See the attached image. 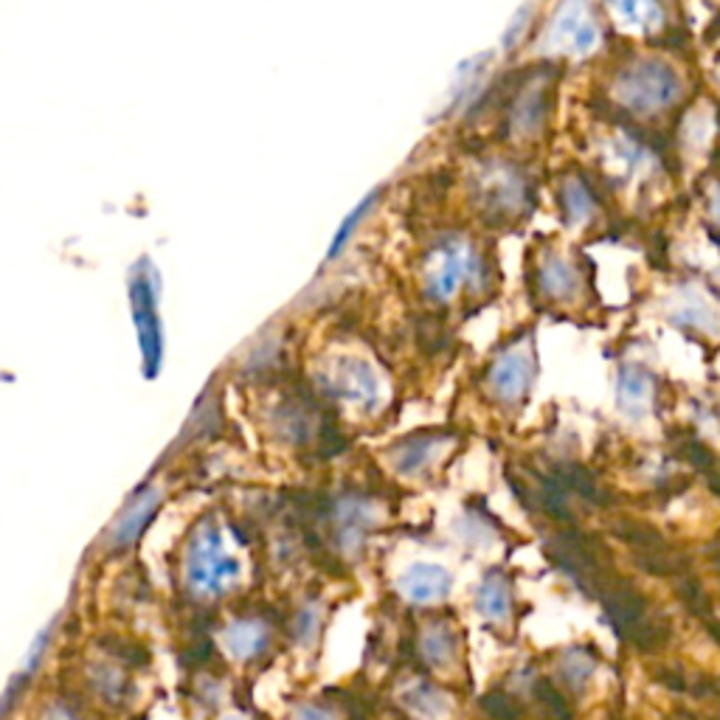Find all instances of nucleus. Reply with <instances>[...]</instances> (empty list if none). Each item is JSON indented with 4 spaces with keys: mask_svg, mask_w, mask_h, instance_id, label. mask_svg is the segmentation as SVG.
I'll return each instance as SVG.
<instances>
[{
    "mask_svg": "<svg viewBox=\"0 0 720 720\" xmlns=\"http://www.w3.org/2000/svg\"><path fill=\"white\" fill-rule=\"evenodd\" d=\"M377 198H380V191H375V195H369V198H366L364 203L357 206V209L352 211L350 218L344 220V225H341V229H339V234H335V240H332V245H330V259H332V256H335V254H339V251L344 248L346 243H350V240H352V234H355V229H357V225L364 223L366 211H372V209H375Z\"/></svg>",
    "mask_w": 720,
    "mask_h": 720,
    "instance_id": "obj_20",
    "label": "nucleus"
},
{
    "mask_svg": "<svg viewBox=\"0 0 720 720\" xmlns=\"http://www.w3.org/2000/svg\"><path fill=\"white\" fill-rule=\"evenodd\" d=\"M563 203H566V214L574 220V223H583V220L591 218L594 203L591 195L583 189L580 184H568L566 195H563Z\"/></svg>",
    "mask_w": 720,
    "mask_h": 720,
    "instance_id": "obj_21",
    "label": "nucleus"
},
{
    "mask_svg": "<svg viewBox=\"0 0 720 720\" xmlns=\"http://www.w3.org/2000/svg\"><path fill=\"white\" fill-rule=\"evenodd\" d=\"M240 577V563L225 552L223 532L214 521H200L184 546V583L195 597H223Z\"/></svg>",
    "mask_w": 720,
    "mask_h": 720,
    "instance_id": "obj_1",
    "label": "nucleus"
},
{
    "mask_svg": "<svg viewBox=\"0 0 720 720\" xmlns=\"http://www.w3.org/2000/svg\"><path fill=\"white\" fill-rule=\"evenodd\" d=\"M611 7L617 9L628 23H636V26H656L658 20H662L658 0H611Z\"/></svg>",
    "mask_w": 720,
    "mask_h": 720,
    "instance_id": "obj_19",
    "label": "nucleus"
},
{
    "mask_svg": "<svg viewBox=\"0 0 720 720\" xmlns=\"http://www.w3.org/2000/svg\"><path fill=\"white\" fill-rule=\"evenodd\" d=\"M682 93V79L662 59H639L617 79V99L636 113H658Z\"/></svg>",
    "mask_w": 720,
    "mask_h": 720,
    "instance_id": "obj_3",
    "label": "nucleus"
},
{
    "mask_svg": "<svg viewBox=\"0 0 720 720\" xmlns=\"http://www.w3.org/2000/svg\"><path fill=\"white\" fill-rule=\"evenodd\" d=\"M43 720H77V715L70 712L68 707H63V704H52V707L45 709Z\"/></svg>",
    "mask_w": 720,
    "mask_h": 720,
    "instance_id": "obj_25",
    "label": "nucleus"
},
{
    "mask_svg": "<svg viewBox=\"0 0 720 720\" xmlns=\"http://www.w3.org/2000/svg\"><path fill=\"white\" fill-rule=\"evenodd\" d=\"M478 270L476 251L467 243H445L428 268L425 290L434 301H447L459 293V287Z\"/></svg>",
    "mask_w": 720,
    "mask_h": 720,
    "instance_id": "obj_4",
    "label": "nucleus"
},
{
    "mask_svg": "<svg viewBox=\"0 0 720 720\" xmlns=\"http://www.w3.org/2000/svg\"><path fill=\"white\" fill-rule=\"evenodd\" d=\"M372 527V507L361 498H344L335 507V538L344 552H355Z\"/></svg>",
    "mask_w": 720,
    "mask_h": 720,
    "instance_id": "obj_11",
    "label": "nucleus"
},
{
    "mask_svg": "<svg viewBox=\"0 0 720 720\" xmlns=\"http://www.w3.org/2000/svg\"><path fill=\"white\" fill-rule=\"evenodd\" d=\"M527 18H530V9H521V14H518L516 20H512V26L507 29V34H503V45H512L518 37H521V34H518V32H521V29H523V20H527Z\"/></svg>",
    "mask_w": 720,
    "mask_h": 720,
    "instance_id": "obj_24",
    "label": "nucleus"
},
{
    "mask_svg": "<svg viewBox=\"0 0 720 720\" xmlns=\"http://www.w3.org/2000/svg\"><path fill=\"white\" fill-rule=\"evenodd\" d=\"M555 43H566L572 52H591L599 40V29L588 12V0H561L555 23H552Z\"/></svg>",
    "mask_w": 720,
    "mask_h": 720,
    "instance_id": "obj_7",
    "label": "nucleus"
},
{
    "mask_svg": "<svg viewBox=\"0 0 720 720\" xmlns=\"http://www.w3.org/2000/svg\"><path fill=\"white\" fill-rule=\"evenodd\" d=\"M296 720H339V718H335L330 709L319 707V704H301V707L296 709Z\"/></svg>",
    "mask_w": 720,
    "mask_h": 720,
    "instance_id": "obj_23",
    "label": "nucleus"
},
{
    "mask_svg": "<svg viewBox=\"0 0 720 720\" xmlns=\"http://www.w3.org/2000/svg\"><path fill=\"white\" fill-rule=\"evenodd\" d=\"M436 451H440V440L436 436H414V440L402 442L395 451V467L402 476H417L434 462Z\"/></svg>",
    "mask_w": 720,
    "mask_h": 720,
    "instance_id": "obj_14",
    "label": "nucleus"
},
{
    "mask_svg": "<svg viewBox=\"0 0 720 720\" xmlns=\"http://www.w3.org/2000/svg\"><path fill=\"white\" fill-rule=\"evenodd\" d=\"M229 720H236V718H229Z\"/></svg>",
    "mask_w": 720,
    "mask_h": 720,
    "instance_id": "obj_27",
    "label": "nucleus"
},
{
    "mask_svg": "<svg viewBox=\"0 0 720 720\" xmlns=\"http://www.w3.org/2000/svg\"><path fill=\"white\" fill-rule=\"evenodd\" d=\"M473 606L490 622H501V619L510 617L512 608V588L510 580L503 577L501 572H490L485 580L478 583L476 597H473Z\"/></svg>",
    "mask_w": 720,
    "mask_h": 720,
    "instance_id": "obj_13",
    "label": "nucleus"
},
{
    "mask_svg": "<svg viewBox=\"0 0 720 720\" xmlns=\"http://www.w3.org/2000/svg\"><path fill=\"white\" fill-rule=\"evenodd\" d=\"M538 281H541L543 293L549 299H566V296L574 293L577 287V274L568 262H563L561 256H549L541 265V274H538Z\"/></svg>",
    "mask_w": 720,
    "mask_h": 720,
    "instance_id": "obj_15",
    "label": "nucleus"
},
{
    "mask_svg": "<svg viewBox=\"0 0 720 720\" xmlns=\"http://www.w3.org/2000/svg\"><path fill=\"white\" fill-rule=\"evenodd\" d=\"M130 296V313H133L135 339H139L141 364H144V375L155 377L160 372V361H164V330H160V313H158V290H155V268L149 259H141L133 270H130L128 281Z\"/></svg>",
    "mask_w": 720,
    "mask_h": 720,
    "instance_id": "obj_2",
    "label": "nucleus"
},
{
    "mask_svg": "<svg viewBox=\"0 0 720 720\" xmlns=\"http://www.w3.org/2000/svg\"><path fill=\"white\" fill-rule=\"evenodd\" d=\"M160 503H164V487L144 485L139 492H133L130 501L122 507V512L113 518V523L104 532V546L113 549V552L133 546L153 523V516L160 510Z\"/></svg>",
    "mask_w": 720,
    "mask_h": 720,
    "instance_id": "obj_5",
    "label": "nucleus"
},
{
    "mask_svg": "<svg viewBox=\"0 0 720 720\" xmlns=\"http://www.w3.org/2000/svg\"><path fill=\"white\" fill-rule=\"evenodd\" d=\"M223 647L229 656L240 658V662H248V658L259 656L265 647L270 644V631L265 622L254 617H243L234 619L229 625L223 628Z\"/></svg>",
    "mask_w": 720,
    "mask_h": 720,
    "instance_id": "obj_10",
    "label": "nucleus"
},
{
    "mask_svg": "<svg viewBox=\"0 0 720 720\" xmlns=\"http://www.w3.org/2000/svg\"><path fill=\"white\" fill-rule=\"evenodd\" d=\"M453 588V574L445 566L436 563H414L400 574L397 580V591L414 602V606H431V602H442Z\"/></svg>",
    "mask_w": 720,
    "mask_h": 720,
    "instance_id": "obj_8",
    "label": "nucleus"
},
{
    "mask_svg": "<svg viewBox=\"0 0 720 720\" xmlns=\"http://www.w3.org/2000/svg\"><path fill=\"white\" fill-rule=\"evenodd\" d=\"M321 628V611L315 606H307L299 611V619H296V636L304 644H310L315 639Z\"/></svg>",
    "mask_w": 720,
    "mask_h": 720,
    "instance_id": "obj_22",
    "label": "nucleus"
},
{
    "mask_svg": "<svg viewBox=\"0 0 720 720\" xmlns=\"http://www.w3.org/2000/svg\"><path fill=\"white\" fill-rule=\"evenodd\" d=\"M402 704H406L417 718L425 720H436L447 715V698L440 689L431 687V684H414L411 689H406V693H402Z\"/></svg>",
    "mask_w": 720,
    "mask_h": 720,
    "instance_id": "obj_16",
    "label": "nucleus"
},
{
    "mask_svg": "<svg viewBox=\"0 0 720 720\" xmlns=\"http://www.w3.org/2000/svg\"><path fill=\"white\" fill-rule=\"evenodd\" d=\"M532 372H535L532 352L527 346H512L492 361L490 372H487V389L496 400L512 406L530 391Z\"/></svg>",
    "mask_w": 720,
    "mask_h": 720,
    "instance_id": "obj_6",
    "label": "nucleus"
},
{
    "mask_svg": "<svg viewBox=\"0 0 720 720\" xmlns=\"http://www.w3.org/2000/svg\"><path fill=\"white\" fill-rule=\"evenodd\" d=\"M543 113H546L543 93L541 90H530V93L516 104V110H512V124H516V130H521V133H532V130L541 128Z\"/></svg>",
    "mask_w": 720,
    "mask_h": 720,
    "instance_id": "obj_18",
    "label": "nucleus"
},
{
    "mask_svg": "<svg viewBox=\"0 0 720 720\" xmlns=\"http://www.w3.org/2000/svg\"><path fill=\"white\" fill-rule=\"evenodd\" d=\"M332 391L344 400L361 402V406H372L377 400V377L369 364L357 361V357H341L335 361L330 372Z\"/></svg>",
    "mask_w": 720,
    "mask_h": 720,
    "instance_id": "obj_9",
    "label": "nucleus"
},
{
    "mask_svg": "<svg viewBox=\"0 0 720 720\" xmlns=\"http://www.w3.org/2000/svg\"><path fill=\"white\" fill-rule=\"evenodd\" d=\"M617 400L619 408H622L631 420L644 417L653 402V377L644 369H639V366H625V369L619 372Z\"/></svg>",
    "mask_w": 720,
    "mask_h": 720,
    "instance_id": "obj_12",
    "label": "nucleus"
},
{
    "mask_svg": "<svg viewBox=\"0 0 720 720\" xmlns=\"http://www.w3.org/2000/svg\"><path fill=\"white\" fill-rule=\"evenodd\" d=\"M715 214H718V220H720V191H718V198H715Z\"/></svg>",
    "mask_w": 720,
    "mask_h": 720,
    "instance_id": "obj_26",
    "label": "nucleus"
},
{
    "mask_svg": "<svg viewBox=\"0 0 720 720\" xmlns=\"http://www.w3.org/2000/svg\"><path fill=\"white\" fill-rule=\"evenodd\" d=\"M422 656H425L428 664H434V667H445L456 658V636H453L451 628L445 625H434L428 628L420 639Z\"/></svg>",
    "mask_w": 720,
    "mask_h": 720,
    "instance_id": "obj_17",
    "label": "nucleus"
}]
</instances>
